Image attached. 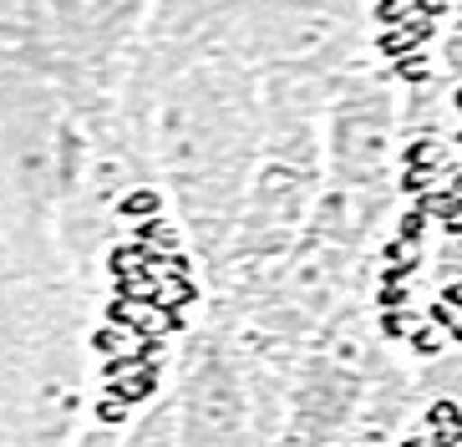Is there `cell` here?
Wrapping results in <instances>:
<instances>
[{
    "label": "cell",
    "mask_w": 462,
    "mask_h": 447,
    "mask_svg": "<svg viewBox=\"0 0 462 447\" xmlns=\"http://www.w3.org/2000/svg\"><path fill=\"white\" fill-rule=\"evenodd\" d=\"M411 351H421V356H437L442 346H437V336H432V331H417V336H411Z\"/></svg>",
    "instance_id": "cell-1"
},
{
    "label": "cell",
    "mask_w": 462,
    "mask_h": 447,
    "mask_svg": "<svg viewBox=\"0 0 462 447\" xmlns=\"http://www.w3.org/2000/svg\"><path fill=\"white\" fill-rule=\"evenodd\" d=\"M92 346H97V351H117V346H123V331H97Z\"/></svg>",
    "instance_id": "cell-2"
},
{
    "label": "cell",
    "mask_w": 462,
    "mask_h": 447,
    "mask_svg": "<svg viewBox=\"0 0 462 447\" xmlns=\"http://www.w3.org/2000/svg\"><path fill=\"white\" fill-rule=\"evenodd\" d=\"M123 412H127L123 402H102V406H97V417H102V422H123Z\"/></svg>",
    "instance_id": "cell-3"
},
{
    "label": "cell",
    "mask_w": 462,
    "mask_h": 447,
    "mask_svg": "<svg viewBox=\"0 0 462 447\" xmlns=\"http://www.w3.org/2000/svg\"><path fill=\"white\" fill-rule=\"evenodd\" d=\"M402 447H427V442H421V437H407V442H402Z\"/></svg>",
    "instance_id": "cell-4"
}]
</instances>
